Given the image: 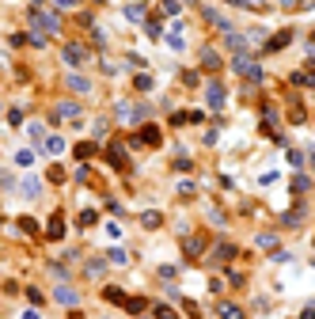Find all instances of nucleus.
<instances>
[{"label": "nucleus", "mask_w": 315, "mask_h": 319, "mask_svg": "<svg viewBox=\"0 0 315 319\" xmlns=\"http://www.w3.org/2000/svg\"><path fill=\"white\" fill-rule=\"evenodd\" d=\"M232 69H236V73L243 76V80H251V84H262V80H266V73H262V65H258V61L251 57V53H239V57L232 61Z\"/></svg>", "instance_id": "f257e3e1"}, {"label": "nucleus", "mask_w": 315, "mask_h": 319, "mask_svg": "<svg viewBox=\"0 0 315 319\" xmlns=\"http://www.w3.org/2000/svg\"><path fill=\"white\" fill-rule=\"evenodd\" d=\"M30 27H38L42 34H57L61 30V19L50 12H38V8H30Z\"/></svg>", "instance_id": "f03ea898"}, {"label": "nucleus", "mask_w": 315, "mask_h": 319, "mask_svg": "<svg viewBox=\"0 0 315 319\" xmlns=\"http://www.w3.org/2000/svg\"><path fill=\"white\" fill-rule=\"evenodd\" d=\"M61 57L69 61L72 69H80L84 61H91V50H87L84 42H69V46H65V50H61Z\"/></svg>", "instance_id": "7ed1b4c3"}, {"label": "nucleus", "mask_w": 315, "mask_h": 319, "mask_svg": "<svg viewBox=\"0 0 315 319\" xmlns=\"http://www.w3.org/2000/svg\"><path fill=\"white\" fill-rule=\"evenodd\" d=\"M61 118H69V122H80V103H76V99H61L57 106H53V122H61Z\"/></svg>", "instance_id": "20e7f679"}, {"label": "nucleus", "mask_w": 315, "mask_h": 319, "mask_svg": "<svg viewBox=\"0 0 315 319\" xmlns=\"http://www.w3.org/2000/svg\"><path fill=\"white\" fill-rule=\"evenodd\" d=\"M205 243H209V239H205V236H186V239H183V255H186V259H198V255H205Z\"/></svg>", "instance_id": "39448f33"}, {"label": "nucleus", "mask_w": 315, "mask_h": 319, "mask_svg": "<svg viewBox=\"0 0 315 319\" xmlns=\"http://www.w3.org/2000/svg\"><path fill=\"white\" fill-rule=\"evenodd\" d=\"M205 103H209V110H220L224 106V84L220 80H213V84L205 87Z\"/></svg>", "instance_id": "423d86ee"}, {"label": "nucleus", "mask_w": 315, "mask_h": 319, "mask_svg": "<svg viewBox=\"0 0 315 319\" xmlns=\"http://www.w3.org/2000/svg\"><path fill=\"white\" fill-rule=\"evenodd\" d=\"M289 42H292V30H277L270 42H266V53H281V50H285Z\"/></svg>", "instance_id": "0eeeda50"}, {"label": "nucleus", "mask_w": 315, "mask_h": 319, "mask_svg": "<svg viewBox=\"0 0 315 319\" xmlns=\"http://www.w3.org/2000/svg\"><path fill=\"white\" fill-rule=\"evenodd\" d=\"M137 141H141V145H152V148H159V145H163V133H159L156 126H144V130L137 133Z\"/></svg>", "instance_id": "6e6552de"}, {"label": "nucleus", "mask_w": 315, "mask_h": 319, "mask_svg": "<svg viewBox=\"0 0 315 319\" xmlns=\"http://www.w3.org/2000/svg\"><path fill=\"white\" fill-rule=\"evenodd\" d=\"M46 239H65V217H61V213L50 217V224H46Z\"/></svg>", "instance_id": "1a4fd4ad"}, {"label": "nucleus", "mask_w": 315, "mask_h": 319, "mask_svg": "<svg viewBox=\"0 0 315 319\" xmlns=\"http://www.w3.org/2000/svg\"><path fill=\"white\" fill-rule=\"evenodd\" d=\"M106 160H110V167H118V171H129V160H126V152H122V145L106 148Z\"/></svg>", "instance_id": "9d476101"}, {"label": "nucleus", "mask_w": 315, "mask_h": 319, "mask_svg": "<svg viewBox=\"0 0 315 319\" xmlns=\"http://www.w3.org/2000/svg\"><path fill=\"white\" fill-rule=\"evenodd\" d=\"M216 316L220 319H243V308L232 304V300H220V304H216Z\"/></svg>", "instance_id": "9b49d317"}, {"label": "nucleus", "mask_w": 315, "mask_h": 319, "mask_svg": "<svg viewBox=\"0 0 315 319\" xmlns=\"http://www.w3.org/2000/svg\"><path fill=\"white\" fill-rule=\"evenodd\" d=\"M53 300H57V304H65V308H76V300H80V296H76V289H69V285H57Z\"/></svg>", "instance_id": "f8f14e48"}, {"label": "nucleus", "mask_w": 315, "mask_h": 319, "mask_svg": "<svg viewBox=\"0 0 315 319\" xmlns=\"http://www.w3.org/2000/svg\"><path fill=\"white\" fill-rule=\"evenodd\" d=\"M205 19H209L216 30H224V34L232 30V19H228V15H220V12H213V8H205Z\"/></svg>", "instance_id": "ddd939ff"}, {"label": "nucleus", "mask_w": 315, "mask_h": 319, "mask_svg": "<svg viewBox=\"0 0 315 319\" xmlns=\"http://www.w3.org/2000/svg\"><path fill=\"white\" fill-rule=\"evenodd\" d=\"M201 69H205V73H216V69H220V53H216V50H201Z\"/></svg>", "instance_id": "4468645a"}, {"label": "nucleus", "mask_w": 315, "mask_h": 319, "mask_svg": "<svg viewBox=\"0 0 315 319\" xmlns=\"http://www.w3.org/2000/svg\"><path fill=\"white\" fill-rule=\"evenodd\" d=\"M65 84H69L72 91H76V95H91V80H84V76H76V73H72L69 80H65Z\"/></svg>", "instance_id": "2eb2a0df"}, {"label": "nucleus", "mask_w": 315, "mask_h": 319, "mask_svg": "<svg viewBox=\"0 0 315 319\" xmlns=\"http://www.w3.org/2000/svg\"><path fill=\"white\" fill-rule=\"evenodd\" d=\"M167 46H171V50H183V46H186V38H183V23H171V34H167Z\"/></svg>", "instance_id": "dca6fc26"}, {"label": "nucleus", "mask_w": 315, "mask_h": 319, "mask_svg": "<svg viewBox=\"0 0 315 319\" xmlns=\"http://www.w3.org/2000/svg\"><path fill=\"white\" fill-rule=\"evenodd\" d=\"M129 312V316H141L144 308H148V300H144V296H126V304H122Z\"/></svg>", "instance_id": "f3484780"}, {"label": "nucleus", "mask_w": 315, "mask_h": 319, "mask_svg": "<svg viewBox=\"0 0 315 319\" xmlns=\"http://www.w3.org/2000/svg\"><path fill=\"white\" fill-rule=\"evenodd\" d=\"M103 300H106V304H126V292L118 289V285H106V289H103Z\"/></svg>", "instance_id": "a211bd4d"}, {"label": "nucleus", "mask_w": 315, "mask_h": 319, "mask_svg": "<svg viewBox=\"0 0 315 319\" xmlns=\"http://www.w3.org/2000/svg\"><path fill=\"white\" fill-rule=\"evenodd\" d=\"M19 232H23V236H38L42 228H38V220H34V217H19Z\"/></svg>", "instance_id": "6ab92c4d"}, {"label": "nucleus", "mask_w": 315, "mask_h": 319, "mask_svg": "<svg viewBox=\"0 0 315 319\" xmlns=\"http://www.w3.org/2000/svg\"><path fill=\"white\" fill-rule=\"evenodd\" d=\"M213 259H216V262H228V259H236V247H232V243H216Z\"/></svg>", "instance_id": "aec40b11"}, {"label": "nucleus", "mask_w": 315, "mask_h": 319, "mask_svg": "<svg viewBox=\"0 0 315 319\" xmlns=\"http://www.w3.org/2000/svg\"><path fill=\"white\" fill-rule=\"evenodd\" d=\"M95 152H99V145H95V141H80V145H76V156H80V160H91Z\"/></svg>", "instance_id": "412c9836"}, {"label": "nucleus", "mask_w": 315, "mask_h": 319, "mask_svg": "<svg viewBox=\"0 0 315 319\" xmlns=\"http://www.w3.org/2000/svg\"><path fill=\"white\" fill-rule=\"evenodd\" d=\"M300 220H304V205H296L292 213H285V217H281V224H289V228H296Z\"/></svg>", "instance_id": "4be33fe9"}, {"label": "nucleus", "mask_w": 315, "mask_h": 319, "mask_svg": "<svg viewBox=\"0 0 315 319\" xmlns=\"http://www.w3.org/2000/svg\"><path fill=\"white\" fill-rule=\"evenodd\" d=\"M141 224H144V228H159V224H163V217H159L156 209H148V213H141Z\"/></svg>", "instance_id": "5701e85b"}, {"label": "nucleus", "mask_w": 315, "mask_h": 319, "mask_svg": "<svg viewBox=\"0 0 315 319\" xmlns=\"http://www.w3.org/2000/svg\"><path fill=\"white\" fill-rule=\"evenodd\" d=\"M103 270H106V262H103V259H91V262L84 266V274H87V277H103Z\"/></svg>", "instance_id": "b1692460"}, {"label": "nucleus", "mask_w": 315, "mask_h": 319, "mask_svg": "<svg viewBox=\"0 0 315 319\" xmlns=\"http://www.w3.org/2000/svg\"><path fill=\"white\" fill-rule=\"evenodd\" d=\"M144 34H148V38H159V34H163V27H159L156 15H152V19H144Z\"/></svg>", "instance_id": "393cba45"}, {"label": "nucleus", "mask_w": 315, "mask_h": 319, "mask_svg": "<svg viewBox=\"0 0 315 319\" xmlns=\"http://www.w3.org/2000/svg\"><path fill=\"white\" fill-rule=\"evenodd\" d=\"M46 152H50V156H61V152H65V141H61V137H46Z\"/></svg>", "instance_id": "a878e982"}, {"label": "nucleus", "mask_w": 315, "mask_h": 319, "mask_svg": "<svg viewBox=\"0 0 315 319\" xmlns=\"http://www.w3.org/2000/svg\"><path fill=\"white\" fill-rule=\"evenodd\" d=\"M133 84H137V91H152V87H156V80H152L148 73H137V80H133Z\"/></svg>", "instance_id": "bb28decb"}, {"label": "nucleus", "mask_w": 315, "mask_h": 319, "mask_svg": "<svg viewBox=\"0 0 315 319\" xmlns=\"http://www.w3.org/2000/svg\"><path fill=\"white\" fill-rule=\"evenodd\" d=\"M152 316H156V319H179V312L167 308V304H156V308H152Z\"/></svg>", "instance_id": "cd10ccee"}, {"label": "nucleus", "mask_w": 315, "mask_h": 319, "mask_svg": "<svg viewBox=\"0 0 315 319\" xmlns=\"http://www.w3.org/2000/svg\"><path fill=\"white\" fill-rule=\"evenodd\" d=\"M15 163H19V167H30V163H34V152H30V148H19V152H15Z\"/></svg>", "instance_id": "c85d7f7f"}, {"label": "nucleus", "mask_w": 315, "mask_h": 319, "mask_svg": "<svg viewBox=\"0 0 315 319\" xmlns=\"http://www.w3.org/2000/svg\"><path fill=\"white\" fill-rule=\"evenodd\" d=\"M308 186H312V179H308V175H296V179H292V194H304Z\"/></svg>", "instance_id": "c756f323"}, {"label": "nucleus", "mask_w": 315, "mask_h": 319, "mask_svg": "<svg viewBox=\"0 0 315 319\" xmlns=\"http://www.w3.org/2000/svg\"><path fill=\"white\" fill-rule=\"evenodd\" d=\"M95 220H99V213H95V209H84V213H80V228H91Z\"/></svg>", "instance_id": "7c9ffc66"}, {"label": "nucleus", "mask_w": 315, "mask_h": 319, "mask_svg": "<svg viewBox=\"0 0 315 319\" xmlns=\"http://www.w3.org/2000/svg\"><path fill=\"white\" fill-rule=\"evenodd\" d=\"M106 259L114 262V266H126V262H129V255H126V251H122V247H114V251H110Z\"/></svg>", "instance_id": "2f4dec72"}, {"label": "nucleus", "mask_w": 315, "mask_h": 319, "mask_svg": "<svg viewBox=\"0 0 315 319\" xmlns=\"http://www.w3.org/2000/svg\"><path fill=\"white\" fill-rule=\"evenodd\" d=\"M38 190H42L38 179H27V183H23V194H30V198H38Z\"/></svg>", "instance_id": "473e14b6"}, {"label": "nucleus", "mask_w": 315, "mask_h": 319, "mask_svg": "<svg viewBox=\"0 0 315 319\" xmlns=\"http://www.w3.org/2000/svg\"><path fill=\"white\" fill-rule=\"evenodd\" d=\"M126 19H144V4H129V8H126Z\"/></svg>", "instance_id": "72a5a7b5"}, {"label": "nucleus", "mask_w": 315, "mask_h": 319, "mask_svg": "<svg viewBox=\"0 0 315 319\" xmlns=\"http://www.w3.org/2000/svg\"><path fill=\"white\" fill-rule=\"evenodd\" d=\"M258 247H266V251H270V247H277V236L262 232V236H258Z\"/></svg>", "instance_id": "f704fd0d"}, {"label": "nucleus", "mask_w": 315, "mask_h": 319, "mask_svg": "<svg viewBox=\"0 0 315 319\" xmlns=\"http://www.w3.org/2000/svg\"><path fill=\"white\" fill-rule=\"evenodd\" d=\"M289 163H292V167H300V163H304V152H300V148H289Z\"/></svg>", "instance_id": "c9c22d12"}, {"label": "nucleus", "mask_w": 315, "mask_h": 319, "mask_svg": "<svg viewBox=\"0 0 315 319\" xmlns=\"http://www.w3.org/2000/svg\"><path fill=\"white\" fill-rule=\"evenodd\" d=\"M27 42H30V46H46V34H42V30H30Z\"/></svg>", "instance_id": "e433bc0d"}, {"label": "nucleus", "mask_w": 315, "mask_h": 319, "mask_svg": "<svg viewBox=\"0 0 315 319\" xmlns=\"http://www.w3.org/2000/svg\"><path fill=\"white\" fill-rule=\"evenodd\" d=\"M277 179H281L277 171H266V175H258V183H262V186H270V183H277Z\"/></svg>", "instance_id": "4c0bfd02"}, {"label": "nucleus", "mask_w": 315, "mask_h": 319, "mask_svg": "<svg viewBox=\"0 0 315 319\" xmlns=\"http://www.w3.org/2000/svg\"><path fill=\"white\" fill-rule=\"evenodd\" d=\"M163 15H179V0H163Z\"/></svg>", "instance_id": "58836bf2"}, {"label": "nucleus", "mask_w": 315, "mask_h": 319, "mask_svg": "<svg viewBox=\"0 0 315 319\" xmlns=\"http://www.w3.org/2000/svg\"><path fill=\"white\" fill-rule=\"evenodd\" d=\"M8 122H12V126H23V110H19V106H15V110H8Z\"/></svg>", "instance_id": "ea45409f"}, {"label": "nucleus", "mask_w": 315, "mask_h": 319, "mask_svg": "<svg viewBox=\"0 0 315 319\" xmlns=\"http://www.w3.org/2000/svg\"><path fill=\"white\" fill-rule=\"evenodd\" d=\"M46 179H50V183H65V171H61V167H50V175H46Z\"/></svg>", "instance_id": "a19ab883"}, {"label": "nucleus", "mask_w": 315, "mask_h": 319, "mask_svg": "<svg viewBox=\"0 0 315 319\" xmlns=\"http://www.w3.org/2000/svg\"><path fill=\"white\" fill-rule=\"evenodd\" d=\"M50 274L57 277V281H65V277H69V270H65V266H57V262H53V266H50Z\"/></svg>", "instance_id": "79ce46f5"}, {"label": "nucleus", "mask_w": 315, "mask_h": 319, "mask_svg": "<svg viewBox=\"0 0 315 319\" xmlns=\"http://www.w3.org/2000/svg\"><path fill=\"white\" fill-rule=\"evenodd\" d=\"M183 84H186V87H198V73H190V69H186V73H183Z\"/></svg>", "instance_id": "37998d69"}, {"label": "nucleus", "mask_w": 315, "mask_h": 319, "mask_svg": "<svg viewBox=\"0 0 315 319\" xmlns=\"http://www.w3.org/2000/svg\"><path fill=\"white\" fill-rule=\"evenodd\" d=\"M27 300H30V304H42V292H38L34 285H30V289H27Z\"/></svg>", "instance_id": "c03bdc74"}, {"label": "nucleus", "mask_w": 315, "mask_h": 319, "mask_svg": "<svg viewBox=\"0 0 315 319\" xmlns=\"http://www.w3.org/2000/svg\"><path fill=\"white\" fill-rule=\"evenodd\" d=\"M300 319H315V304H308V308H304V312H300Z\"/></svg>", "instance_id": "a18cd8bd"}, {"label": "nucleus", "mask_w": 315, "mask_h": 319, "mask_svg": "<svg viewBox=\"0 0 315 319\" xmlns=\"http://www.w3.org/2000/svg\"><path fill=\"white\" fill-rule=\"evenodd\" d=\"M57 8H76V0H53Z\"/></svg>", "instance_id": "49530a36"}, {"label": "nucleus", "mask_w": 315, "mask_h": 319, "mask_svg": "<svg viewBox=\"0 0 315 319\" xmlns=\"http://www.w3.org/2000/svg\"><path fill=\"white\" fill-rule=\"evenodd\" d=\"M69 319H84V316H80V312H72V316H69Z\"/></svg>", "instance_id": "de8ad7c7"}, {"label": "nucleus", "mask_w": 315, "mask_h": 319, "mask_svg": "<svg viewBox=\"0 0 315 319\" xmlns=\"http://www.w3.org/2000/svg\"><path fill=\"white\" fill-rule=\"evenodd\" d=\"M30 4H42V0H30Z\"/></svg>", "instance_id": "09e8293b"}, {"label": "nucleus", "mask_w": 315, "mask_h": 319, "mask_svg": "<svg viewBox=\"0 0 315 319\" xmlns=\"http://www.w3.org/2000/svg\"><path fill=\"white\" fill-rule=\"evenodd\" d=\"M95 4H103V0H95Z\"/></svg>", "instance_id": "8fccbe9b"}, {"label": "nucleus", "mask_w": 315, "mask_h": 319, "mask_svg": "<svg viewBox=\"0 0 315 319\" xmlns=\"http://www.w3.org/2000/svg\"><path fill=\"white\" fill-rule=\"evenodd\" d=\"M312 38H315V34H312Z\"/></svg>", "instance_id": "3c124183"}, {"label": "nucleus", "mask_w": 315, "mask_h": 319, "mask_svg": "<svg viewBox=\"0 0 315 319\" xmlns=\"http://www.w3.org/2000/svg\"><path fill=\"white\" fill-rule=\"evenodd\" d=\"M312 160H315V156H312Z\"/></svg>", "instance_id": "603ef678"}]
</instances>
